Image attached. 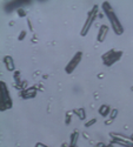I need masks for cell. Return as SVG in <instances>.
<instances>
[{
	"mask_svg": "<svg viewBox=\"0 0 133 147\" xmlns=\"http://www.w3.org/2000/svg\"><path fill=\"white\" fill-rule=\"evenodd\" d=\"M103 8H104L105 14L107 16L108 20H110V22H111L113 31H114L117 34H123V32H124L123 25L120 24V21H119L118 17L115 16V13L113 12V8L111 7V5L108 4V3H104V4H103Z\"/></svg>",
	"mask_w": 133,
	"mask_h": 147,
	"instance_id": "6da1fadb",
	"label": "cell"
},
{
	"mask_svg": "<svg viewBox=\"0 0 133 147\" xmlns=\"http://www.w3.org/2000/svg\"><path fill=\"white\" fill-rule=\"evenodd\" d=\"M97 13H98V7L94 6V7L90 11V13H88V16H87V20H86L85 25H84V27H82V31H81V35H86V33L88 32L91 25L93 24L95 17H97Z\"/></svg>",
	"mask_w": 133,
	"mask_h": 147,
	"instance_id": "7a4b0ae2",
	"label": "cell"
},
{
	"mask_svg": "<svg viewBox=\"0 0 133 147\" xmlns=\"http://www.w3.org/2000/svg\"><path fill=\"white\" fill-rule=\"evenodd\" d=\"M11 106H12V100L6 88V85L1 82V109H7Z\"/></svg>",
	"mask_w": 133,
	"mask_h": 147,
	"instance_id": "3957f363",
	"label": "cell"
},
{
	"mask_svg": "<svg viewBox=\"0 0 133 147\" xmlns=\"http://www.w3.org/2000/svg\"><path fill=\"white\" fill-rule=\"evenodd\" d=\"M122 57V52H115L114 50L110 51L108 53L104 54L103 59H104V63L107 65V66H111L113 63H115V61Z\"/></svg>",
	"mask_w": 133,
	"mask_h": 147,
	"instance_id": "277c9868",
	"label": "cell"
},
{
	"mask_svg": "<svg viewBox=\"0 0 133 147\" xmlns=\"http://www.w3.org/2000/svg\"><path fill=\"white\" fill-rule=\"evenodd\" d=\"M81 57H82V53H81V52L76 53V55L72 58V60L70 61V63L67 64V66H66V72H67V73H72V72L76 69V67H77L78 64L80 63Z\"/></svg>",
	"mask_w": 133,
	"mask_h": 147,
	"instance_id": "5b68a950",
	"label": "cell"
},
{
	"mask_svg": "<svg viewBox=\"0 0 133 147\" xmlns=\"http://www.w3.org/2000/svg\"><path fill=\"white\" fill-rule=\"evenodd\" d=\"M107 32H108V27L106 25H101L100 28H99V32H98V41L103 42L107 35Z\"/></svg>",
	"mask_w": 133,
	"mask_h": 147,
	"instance_id": "8992f818",
	"label": "cell"
},
{
	"mask_svg": "<svg viewBox=\"0 0 133 147\" xmlns=\"http://www.w3.org/2000/svg\"><path fill=\"white\" fill-rule=\"evenodd\" d=\"M4 64L6 65V68L8 71H13L14 69V64H13V60H12L11 57H5L4 58Z\"/></svg>",
	"mask_w": 133,
	"mask_h": 147,
	"instance_id": "52a82bcc",
	"label": "cell"
},
{
	"mask_svg": "<svg viewBox=\"0 0 133 147\" xmlns=\"http://www.w3.org/2000/svg\"><path fill=\"white\" fill-rule=\"evenodd\" d=\"M110 107H108L107 105H103L100 108H99V113L103 115V117H107L108 114H110Z\"/></svg>",
	"mask_w": 133,
	"mask_h": 147,
	"instance_id": "ba28073f",
	"label": "cell"
},
{
	"mask_svg": "<svg viewBox=\"0 0 133 147\" xmlns=\"http://www.w3.org/2000/svg\"><path fill=\"white\" fill-rule=\"evenodd\" d=\"M113 142L118 144V145H122L125 147H133V142L132 141H126V140H119V139H114Z\"/></svg>",
	"mask_w": 133,
	"mask_h": 147,
	"instance_id": "9c48e42d",
	"label": "cell"
},
{
	"mask_svg": "<svg viewBox=\"0 0 133 147\" xmlns=\"http://www.w3.org/2000/svg\"><path fill=\"white\" fill-rule=\"evenodd\" d=\"M34 95H35V88L27 90L25 93H24V96L25 98H30V96H34Z\"/></svg>",
	"mask_w": 133,
	"mask_h": 147,
	"instance_id": "30bf717a",
	"label": "cell"
},
{
	"mask_svg": "<svg viewBox=\"0 0 133 147\" xmlns=\"http://www.w3.org/2000/svg\"><path fill=\"white\" fill-rule=\"evenodd\" d=\"M78 138V133H73V136L71 138V146H74L76 145V140Z\"/></svg>",
	"mask_w": 133,
	"mask_h": 147,
	"instance_id": "8fae6325",
	"label": "cell"
},
{
	"mask_svg": "<svg viewBox=\"0 0 133 147\" xmlns=\"http://www.w3.org/2000/svg\"><path fill=\"white\" fill-rule=\"evenodd\" d=\"M77 113L79 114V118H80V119H85V111H84L82 108H81V109H78Z\"/></svg>",
	"mask_w": 133,
	"mask_h": 147,
	"instance_id": "7c38bea8",
	"label": "cell"
},
{
	"mask_svg": "<svg viewBox=\"0 0 133 147\" xmlns=\"http://www.w3.org/2000/svg\"><path fill=\"white\" fill-rule=\"evenodd\" d=\"M95 121H97L95 119H92L91 121H88V122H86V125H85V126H86V127H88V126H91V125H93V124H94V122H95Z\"/></svg>",
	"mask_w": 133,
	"mask_h": 147,
	"instance_id": "4fadbf2b",
	"label": "cell"
},
{
	"mask_svg": "<svg viewBox=\"0 0 133 147\" xmlns=\"http://www.w3.org/2000/svg\"><path fill=\"white\" fill-rule=\"evenodd\" d=\"M111 113H112V114H111V118L113 119L114 117H117V113H118V111H117V109H113V111H112Z\"/></svg>",
	"mask_w": 133,
	"mask_h": 147,
	"instance_id": "5bb4252c",
	"label": "cell"
},
{
	"mask_svg": "<svg viewBox=\"0 0 133 147\" xmlns=\"http://www.w3.org/2000/svg\"><path fill=\"white\" fill-rule=\"evenodd\" d=\"M25 34H26L25 32H22V33L19 35V40H22V39H24V36H25Z\"/></svg>",
	"mask_w": 133,
	"mask_h": 147,
	"instance_id": "9a60e30c",
	"label": "cell"
},
{
	"mask_svg": "<svg viewBox=\"0 0 133 147\" xmlns=\"http://www.w3.org/2000/svg\"><path fill=\"white\" fill-rule=\"evenodd\" d=\"M35 147H47V146H45L43 144H37V146H35Z\"/></svg>",
	"mask_w": 133,
	"mask_h": 147,
	"instance_id": "2e32d148",
	"label": "cell"
},
{
	"mask_svg": "<svg viewBox=\"0 0 133 147\" xmlns=\"http://www.w3.org/2000/svg\"><path fill=\"white\" fill-rule=\"evenodd\" d=\"M107 147H112V146H107Z\"/></svg>",
	"mask_w": 133,
	"mask_h": 147,
	"instance_id": "e0dca14e",
	"label": "cell"
}]
</instances>
